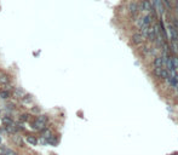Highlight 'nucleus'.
<instances>
[{
    "label": "nucleus",
    "mask_w": 178,
    "mask_h": 155,
    "mask_svg": "<svg viewBox=\"0 0 178 155\" xmlns=\"http://www.w3.org/2000/svg\"><path fill=\"white\" fill-rule=\"evenodd\" d=\"M32 128L35 131H41L44 130L45 127H47V124H49V116L47 115H38L37 118H33L32 120Z\"/></svg>",
    "instance_id": "nucleus-1"
},
{
    "label": "nucleus",
    "mask_w": 178,
    "mask_h": 155,
    "mask_svg": "<svg viewBox=\"0 0 178 155\" xmlns=\"http://www.w3.org/2000/svg\"><path fill=\"white\" fill-rule=\"evenodd\" d=\"M138 9H139V11H142V12H144L145 15H148V13H150L153 17H155V6L153 5L149 0H141V3H139V5H138Z\"/></svg>",
    "instance_id": "nucleus-2"
},
{
    "label": "nucleus",
    "mask_w": 178,
    "mask_h": 155,
    "mask_svg": "<svg viewBox=\"0 0 178 155\" xmlns=\"http://www.w3.org/2000/svg\"><path fill=\"white\" fill-rule=\"evenodd\" d=\"M153 75L159 80H166L167 76H169V71L164 67L162 68H154L153 69Z\"/></svg>",
    "instance_id": "nucleus-3"
},
{
    "label": "nucleus",
    "mask_w": 178,
    "mask_h": 155,
    "mask_svg": "<svg viewBox=\"0 0 178 155\" xmlns=\"http://www.w3.org/2000/svg\"><path fill=\"white\" fill-rule=\"evenodd\" d=\"M131 41H132V44H133V45L141 46V45L145 44L147 38L144 37L143 34H141V33H133V34H132V37H131Z\"/></svg>",
    "instance_id": "nucleus-4"
},
{
    "label": "nucleus",
    "mask_w": 178,
    "mask_h": 155,
    "mask_svg": "<svg viewBox=\"0 0 178 155\" xmlns=\"http://www.w3.org/2000/svg\"><path fill=\"white\" fill-rule=\"evenodd\" d=\"M127 10H129V13H130L131 16L135 18V21H136V18L138 17V12H139V9H138V3H137V1H130Z\"/></svg>",
    "instance_id": "nucleus-5"
},
{
    "label": "nucleus",
    "mask_w": 178,
    "mask_h": 155,
    "mask_svg": "<svg viewBox=\"0 0 178 155\" xmlns=\"http://www.w3.org/2000/svg\"><path fill=\"white\" fill-rule=\"evenodd\" d=\"M169 34H170V38L173 43H178V30L171 23L169 24Z\"/></svg>",
    "instance_id": "nucleus-6"
},
{
    "label": "nucleus",
    "mask_w": 178,
    "mask_h": 155,
    "mask_svg": "<svg viewBox=\"0 0 178 155\" xmlns=\"http://www.w3.org/2000/svg\"><path fill=\"white\" fill-rule=\"evenodd\" d=\"M10 75L6 73V71H4V70H0V89L4 86V85H6L10 82Z\"/></svg>",
    "instance_id": "nucleus-7"
},
{
    "label": "nucleus",
    "mask_w": 178,
    "mask_h": 155,
    "mask_svg": "<svg viewBox=\"0 0 178 155\" xmlns=\"http://www.w3.org/2000/svg\"><path fill=\"white\" fill-rule=\"evenodd\" d=\"M25 142H27V144H29V146H38V138L35 135H33V133H28L27 136H25Z\"/></svg>",
    "instance_id": "nucleus-8"
},
{
    "label": "nucleus",
    "mask_w": 178,
    "mask_h": 155,
    "mask_svg": "<svg viewBox=\"0 0 178 155\" xmlns=\"http://www.w3.org/2000/svg\"><path fill=\"white\" fill-rule=\"evenodd\" d=\"M40 135H41V137H43V138H45V139L47 141V139H50L51 137L53 136V131L51 130L50 127H45L44 130L40 131Z\"/></svg>",
    "instance_id": "nucleus-9"
},
{
    "label": "nucleus",
    "mask_w": 178,
    "mask_h": 155,
    "mask_svg": "<svg viewBox=\"0 0 178 155\" xmlns=\"http://www.w3.org/2000/svg\"><path fill=\"white\" fill-rule=\"evenodd\" d=\"M164 59H162L161 56H155L154 61H153V65H154V68H162L164 67Z\"/></svg>",
    "instance_id": "nucleus-10"
},
{
    "label": "nucleus",
    "mask_w": 178,
    "mask_h": 155,
    "mask_svg": "<svg viewBox=\"0 0 178 155\" xmlns=\"http://www.w3.org/2000/svg\"><path fill=\"white\" fill-rule=\"evenodd\" d=\"M5 131H6L9 135H11V136H13V135H16V133L18 132L17 131V127H16V124H11V125H7V126H5Z\"/></svg>",
    "instance_id": "nucleus-11"
},
{
    "label": "nucleus",
    "mask_w": 178,
    "mask_h": 155,
    "mask_svg": "<svg viewBox=\"0 0 178 155\" xmlns=\"http://www.w3.org/2000/svg\"><path fill=\"white\" fill-rule=\"evenodd\" d=\"M32 119H33L32 118V114H29V113H21V114H19L18 120H19V122H21V124H23V122L30 121Z\"/></svg>",
    "instance_id": "nucleus-12"
},
{
    "label": "nucleus",
    "mask_w": 178,
    "mask_h": 155,
    "mask_svg": "<svg viewBox=\"0 0 178 155\" xmlns=\"http://www.w3.org/2000/svg\"><path fill=\"white\" fill-rule=\"evenodd\" d=\"M25 95V92L22 89H15L12 92V96L15 100H22V97Z\"/></svg>",
    "instance_id": "nucleus-13"
},
{
    "label": "nucleus",
    "mask_w": 178,
    "mask_h": 155,
    "mask_svg": "<svg viewBox=\"0 0 178 155\" xmlns=\"http://www.w3.org/2000/svg\"><path fill=\"white\" fill-rule=\"evenodd\" d=\"M150 46H148L147 44H143V45H141L139 46V50H141V53L142 55H144V56H148L150 55Z\"/></svg>",
    "instance_id": "nucleus-14"
},
{
    "label": "nucleus",
    "mask_w": 178,
    "mask_h": 155,
    "mask_svg": "<svg viewBox=\"0 0 178 155\" xmlns=\"http://www.w3.org/2000/svg\"><path fill=\"white\" fill-rule=\"evenodd\" d=\"M15 121H13V119H12V116H10V115H5V116H3V119H1V124L4 126H7V125H11V124H13Z\"/></svg>",
    "instance_id": "nucleus-15"
},
{
    "label": "nucleus",
    "mask_w": 178,
    "mask_h": 155,
    "mask_svg": "<svg viewBox=\"0 0 178 155\" xmlns=\"http://www.w3.org/2000/svg\"><path fill=\"white\" fill-rule=\"evenodd\" d=\"M32 101H33L32 96L28 95V94H25V95L22 97V100H21V102L23 103V104H30V103H32Z\"/></svg>",
    "instance_id": "nucleus-16"
},
{
    "label": "nucleus",
    "mask_w": 178,
    "mask_h": 155,
    "mask_svg": "<svg viewBox=\"0 0 178 155\" xmlns=\"http://www.w3.org/2000/svg\"><path fill=\"white\" fill-rule=\"evenodd\" d=\"M40 113H41V110H40V107H38V106L30 107V114H33V115H40Z\"/></svg>",
    "instance_id": "nucleus-17"
},
{
    "label": "nucleus",
    "mask_w": 178,
    "mask_h": 155,
    "mask_svg": "<svg viewBox=\"0 0 178 155\" xmlns=\"http://www.w3.org/2000/svg\"><path fill=\"white\" fill-rule=\"evenodd\" d=\"M0 97L3 98V100H9L10 97H11V94L10 92H7V91H5V90H0Z\"/></svg>",
    "instance_id": "nucleus-18"
},
{
    "label": "nucleus",
    "mask_w": 178,
    "mask_h": 155,
    "mask_svg": "<svg viewBox=\"0 0 178 155\" xmlns=\"http://www.w3.org/2000/svg\"><path fill=\"white\" fill-rule=\"evenodd\" d=\"M47 143H50L51 146H56V144L58 143V137L56 136V135H53L50 139H47Z\"/></svg>",
    "instance_id": "nucleus-19"
},
{
    "label": "nucleus",
    "mask_w": 178,
    "mask_h": 155,
    "mask_svg": "<svg viewBox=\"0 0 178 155\" xmlns=\"http://www.w3.org/2000/svg\"><path fill=\"white\" fill-rule=\"evenodd\" d=\"M162 4H165V6L167 9H172V4H171V0H161Z\"/></svg>",
    "instance_id": "nucleus-20"
},
{
    "label": "nucleus",
    "mask_w": 178,
    "mask_h": 155,
    "mask_svg": "<svg viewBox=\"0 0 178 155\" xmlns=\"http://www.w3.org/2000/svg\"><path fill=\"white\" fill-rule=\"evenodd\" d=\"M7 108H9V109H11V110H13L15 108H16V106H15V103H7Z\"/></svg>",
    "instance_id": "nucleus-21"
},
{
    "label": "nucleus",
    "mask_w": 178,
    "mask_h": 155,
    "mask_svg": "<svg viewBox=\"0 0 178 155\" xmlns=\"http://www.w3.org/2000/svg\"><path fill=\"white\" fill-rule=\"evenodd\" d=\"M175 90L178 92V81H177V85H176V87H175Z\"/></svg>",
    "instance_id": "nucleus-22"
},
{
    "label": "nucleus",
    "mask_w": 178,
    "mask_h": 155,
    "mask_svg": "<svg viewBox=\"0 0 178 155\" xmlns=\"http://www.w3.org/2000/svg\"><path fill=\"white\" fill-rule=\"evenodd\" d=\"M1 143H3V137L0 136V144H1Z\"/></svg>",
    "instance_id": "nucleus-23"
},
{
    "label": "nucleus",
    "mask_w": 178,
    "mask_h": 155,
    "mask_svg": "<svg viewBox=\"0 0 178 155\" xmlns=\"http://www.w3.org/2000/svg\"><path fill=\"white\" fill-rule=\"evenodd\" d=\"M175 1H176V3H178V0H175Z\"/></svg>",
    "instance_id": "nucleus-24"
}]
</instances>
